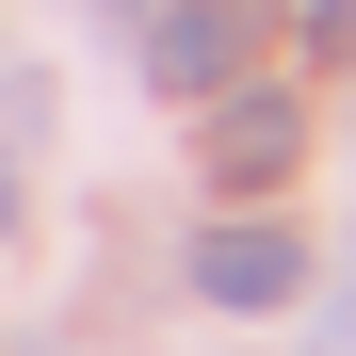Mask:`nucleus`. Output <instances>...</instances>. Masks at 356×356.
I'll return each instance as SVG.
<instances>
[{
	"label": "nucleus",
	"instance_id": "obj_1",
	"mask_svg": "<svg viewBox=\"0 0 356 356\" xmlns=\"http://www.w3.org/2000/svg\"><path fill=\"white\" fill-rule=\"evenodd\" d=\"M243 65H259V17H243V0H162V17H146V81L162 97H227Z\"/></svg>",
	"mask_w": 356,
	"mask_h": 356
},
{
	"label": "nucleus",
	"instance_id": "obj_2",
	"mask_svg": "<svg viewBox=\"0 0 356 356\" xmlns=\"http://www.w3.org/2000/svg\"><path fill=\"white\" fill-rule=\"evenodd\" d=\"M291 146H308V97H291V81H227L211 130H195V162L227 178V195H243V178H291Z\"/></svg>",
	"mask_w": 356,
	"mask_h": 356
},
{
	"label": "nucleus",
	"instance_id": "obj_3",
	"mask_svg": "<svg viewBox=\"0 0 356 356\" xmlns=\"http://www.w3.org/2000/svg\"><path fill=\"white\" fill-rule=\"evenodd\" d=\"M195 291H211V308H291V291H308V243H291V227H211V243H195Z\"/></svg>",
	"mask_w": 356,
	"mask_h": 356
},
{
	"label": "nucleus",
	"instance_id": "obj_4",
	"mask_svg": "<svg viewBox=\"0 0 356 356\" xmlns=\"http://www.w3.org/2000/svg\"><path fill=\"white\" fill-rule=\"evenodd\" d=\"M0 243H17V162H0Z\"/></svg>",
	"mask_w": 356,
	"mask_h": 356
}]
</instances>
